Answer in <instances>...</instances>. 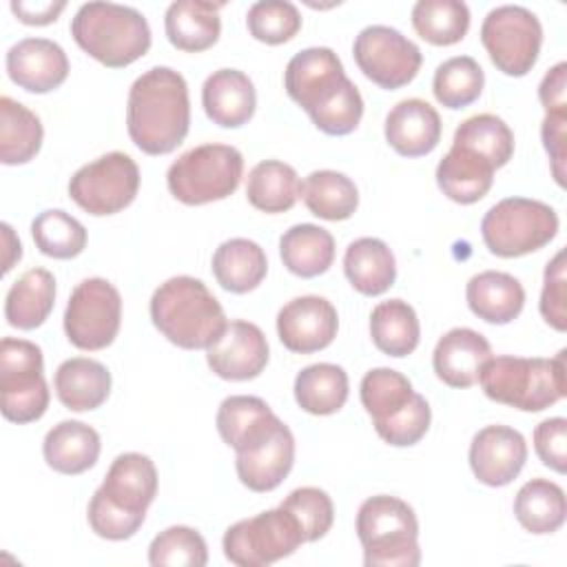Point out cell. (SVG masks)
Instances as JSON below:
<instances>
[{
	"label": "cell",
	"mask_w": 567,
	"mask_h": 567,
	"mask_svg": "<svg viewBox=\"0 0 567 567\" xmlns=\"http://www.w3.org/2000/svg\"><path fill=\"white\" fill-rule=\"evenodd\" d=\"M284 86L326 135H348L363 117V97L330 47H308L295 53L284 71Z\"/></svg>",
	"instance_id": "obj_1"
},
{
	"label": "cell",
	"mask_w": 567,
	"mask_h": 567,
	"mask_svg": "<svg viewBox=\"0 0 567 567\" xmlns=\"http://www.w3.org/2000/svg\"><path fill=\"white\" fill-rule=\"evenodd\" d=\"M188 84L179 71L153 66L135 78L126 100V128L142 153H173L188 135Z\"/></svg>",
	"instance_id": "obj_2"
},
{
	"label": "cell",
	"mask_w": 567,
	"mask_h": 567,
	"mask_svg": "<svg viewBox=\"0 0 567 567\" xmlns=\"http://www.w3.org/2000/svg\"><path fill=\"white\" fill-rule=\"evenodd\" d=\"M153 326L182 350L210 348L226 328L217 297L202 279L177 275L159 284L151 297Z\"/></svg>",
	"instance_id": "obj_3"
},
{
	"label": "cell",
	"mask_w": 567,
	"mask_h": 567,
	"mask_svg": "<svg viewBox=\"0 0 567 567\" xmlns=\"http://www.w3.org/2000/svg\"><path fill=\"white\" fill-rule=\"evenodd\" d=\"M565 350L543 357H489L481 368L478 383L487 399L523 410L540 412L567 396Z\"/></svg>",
	"instance_id": "obj_4"
},
{
	"label": "cell",
	"mask_w": 567,
	"mask_h": 567,
	"mask_svg": "<svg viewBox=\"0 0 567 567\" xmlns=\"http://www.w3.org/2000/svg\"><path fill=\"white\" fill-rule=\"evenodd\" d=\"M75 44L109 69H124L151 49L148 20L117 2H84L73 20Z\"/></svg>",
	"instance_id": "obj_5"
},
{
	"label": "cell",
	"mask_w": 567,
	"mask_h": 567,
	"mask_svg": "<svg viewBox=\"0 0 567 567\" xmlns=\"http://www.w3.org/2000/svg\"><path fill=\"white\" fill-rule=\"evenodd\" d=\"M357 536L365 567H416L421 563L416 514L396 496L365 498L357 512Z\"/></svg>",
	"instance_id": "obj_6"
},
{
	"label": "cell",
	"mask_w": 567,
	"mask_h": 567,
	"mask_svg": "<svg viewBox=\"0 0 567 567\" xmlns=\"http://www.w3.org/2000/svg\"><path fill=\"white\" fill-rule=\"evenodd\" d=\"M244 175V155L230 144H202L182 153L166 173L171 195L186 206L230 197Z\"/></svg>",
	"instance_id": "obj_7"
},
{
	"label": "cell",
	"mask_w": 567,
	"mask_h": 567,
	"mask_svg": "<svg viewBox=\"0 0 567 567\" xmlns=\"http://www.w3.org/2000/svg\"><path fill=\"white\" fill-rule=\"evenodd\" d=\"M556 210L529 197H505L481 219V235L487 250L496 257H523L547 246L558 233Z\"/></svg>",
	"instance_id": "obj_8"
},
{
	"label": "cell",
	"mask_w": 567,
	"mask_h": 567,
	"mask_svg": "<svg viewBox=\"0 0 567 567\" xmlns=\"http://www.w3.org/2000/svg\"><path fill=\"white\" fill-rule=\"evenodd\" d=\"M42 348L27 339L4 337L0 341V396L2 416L11 423L38 421L49 408Z\"/></svg>",
	"instance_id": "obj_9"
},
{
	"label": "cell",
	"mask_w": 567,
	"mask_h": 567,
	"mask_svg": "<svg viewBox=\"0 0 567 567\" xmlns=\"http://www.w3.org/2000/svg\"><path fill=\"white\" fill-rule=\"evenodd\" d=\"M481 42L501 73L523 78L538 60L543 27L538 16L527 7L501 4L485 16L481 24Z\"/></svg>",
	"instance_id": "obj_10"
},
{
	"label": "cell",
	"mask_w": 567,
	"mask_h": 567,
	"mask_svg": "<svg viewBox=\"0 0 567 567\" xmlns=\"http://www.w3.org/2000/svg\"><path fill=\"white\" fill-rule=\"evenodd\" d=\"M303 543L297 520L284 509H266L237 520L224 534V556L237 567H268Z\"/></svg>",
	"instance_id": "obj_11"
},
{
	"label": "cell",
	"mask_w": 567,
	"mask_h": 567,
	"mask_svg": "<svg viewBox=\"0 0 567 567\" xmlns=\"http://www.w3.org/2000/svg\"><path fill=\"white\" fill-rule=\"evenodd\" d=\"M140 190V168L122 151H111L84 166L69 179V197L89 215L106 217L133 204Z\"/></svg>",
	"instance_id": "obj_12"
},
{
	"label": "cell",
	"mask_w": 567,
	"mask_h": 567,
	"mask_svg": "<svg viewBox=\"0 0 567 567\" xmlns=\"http://www.w3.org/2000/svg\"><path fill=\"white\" fill-rule=\"evenodd\" d=\"M120 323L122 297L111 281L89 277L73 288L64 310V332L75 348L104 350L115 341Z\"/></svg>",
	"instance_id": "obj_13"
},
{
	"label": "cell",
	"mask_w": 567,
	"mask_h": 567,
	"mask_svg": "<svg viewBox=\"0 0 567 567\" xmlns=\"http://www.w3.org/2000/svg\"><path fill=\"white\" fill-rule=\"evenodd\" d=\"M359 71L385 91L410 84L423 62L421 49L399 29L388 24H370L359 31L352 44Z\"/></svg>",
	"instance_id": "obj_14"
},
{
	"label": "cell",
	"mask_w": 567,
	"mask_h": 567,
	"mask_svg": "<svg viewBox=\"0 0 567 567\" xmlns=\"http://www.w3.org/2000/svg\"><path fill=\"white\" fill-rule=\"evenodd\" d=\"M337 330V308L319 295L295 297L277 312L279 341L297 354H312L328 348L334 341Z\"/></svg>",
	"instance_id": "obj_15"
},
{
	"label": "cell",
	"mask_w": 567,
	"mask_h": 567,
	"mask_svg": "<svg viewBox=\"0 0 567 567\" xmlns=\"http://www.w3.org/2000/svg\"><path fill=\"white\" fill-rule=\"evenodd\" d=\"M270 359L266 334L259 326L233 319L219 339L206 348L208 368L226 381H250L264 372Z\"/></svg>",
	"instance_id": "obj_16"
},
{
	"label": "cell",
	"mask_w": 567,
	"mask_h": 567,
	"mask_svg": "<svg viewBox=\"0 0 567 567\" xmlns=\"http://www.w3.org/2000/svg\"><path fill=\"white\" fill-rule=\"evenodd\" d=\"M527 461L525 436L509 425H487L470 443V467L487 487L509 485Z\"/></svg>",
	"instance_id": "obj_17"
},
{
	"label": "cell",
	"mask_w": 567,
	"mask_h": 567,
	"mask_svg": "<svg viewBox=\"0 0 567 567\" xmlns=\"http://www.w3.org/2000/svg\"><path fill=\"white\" fill-rule=\"evenodd\" d=\"M95 494L131 516L146 518V509L157 496L155 463L140 452H124L115 456Z\"/></svg>",
	"instance_id": "obj_18"
},
{
	"label": "cell",
	"mask_w": 567,
	"mask_h": 567,
	"mask_svg": "<svg viewBox=\"0 0 567 567\" xmlns=\"http://www.w3.org/2000/svg\"><path fill=\"white\" fill-rule=\"evenodd\" d=\"M7 75L29 93H49L69 75L64 49L49 38H24L7 51Z\"/></svg>",
	"instance_id": "obj_19"
},
{
	"label": "cell",
	"mask_w": 567,
	"mask_h": 567,
	"mask_svg": "<svg viewBox=\"0 0 567 567\" xmlns=\"http://www.w3.org/2000/svg\"><path fill=\"white\" fill-rule=\"evenodd\" d=\"M284 421L270 410V405L250 394H233L219 403L215 425L226 445L237 454L248 452L268 441Z\"/></svg>",
	"instance_id": "obj_20"
},
{
	"label": "cell",
	"mask_w": 567,
	"mask_h": 567,
	"mask_svg": "<svg viewBox=\"0 0 567 567\" xmlns=\"http://www.w3.org/2000/svg\"><path fill=\"white\" fill-rule=\"evenodd\" d=\"M441 115L439 111L421 100L408 97L396 102L385 115V142L403 157H423L441 142Z\"/></svg>",
	"instance_id": "obj_21"
},
{
	"label": "cell",
	"mask_w": 567,
	"mask_h": 567,
	"mask_svg": "<svg viewBox=\"0 0 567 567\" xmlns=\"http://www.w3.org/2000/svg\"><path fill=\"white\" fill-rule=\"evenodd\" d=\"M202 106L213 124L221 128H239L255 115V84L239 69L213 71L202 86Z\"/></svg>",
	"instance_id": "obj_22"
},
{
	"label": "cell",
	"mask_w": 567,
	"mask_h": 567,
	"mask_svg": "<svg viewBox=\"0 0 567 567\" xmlns=\"http://www.w3.org/2000/svg\"><path fill=\"white\" fill-rule=\"evenodd\" d=\"M492 357L489 341L472 328L447 330L434 352L432 368L436 377L450 388H470L478 381L481 368Z\"/></svg>",
	"instance_id": "obj_23"
},
{
	"label": "cell",
	"mask_w": 567,
	"mask_h": 567,
	"mask_svg": "<svg viewBox=\"0 0 567 567\" xmlns=\"http://www.w3.org/2000/svg\"><path fill=\"white\" fill-rule=\"evenodd\" d=\"M295 465V436L286 423L261 445L239 452L235 470L250 492H272L284 483Z\"/></svg>",
	"instance_id": "obj_24"
},
{
	"label": "cell",
	"mask_w": 567,
	"mask_h": 567,
	"mask_svg": "<svg viewBox=\"0 0 567 567\" xmlns=\"http://www.w3.org/2000/svg\"><path fill=\"white\" fill-rule=\"evenodd\" d=\"M494 171V164L476 151L452 144L436 166V184L447 199L474 204L489 193Z\"/></svg>",
	"instance_id": "obj_25"
},
{
	"label": "cell",
	"mask_w": 567,
	"mask_h": 567,
	"mask_svg": "<svg viewBox=\"0 0 567 567\" xmlns=\"http://www.w3.org/2000/svg\"><path fill=\"white\" fill-rule=\"evenodd\" d=\"M465 299L478 319L494 326H505L523 312L525 288L509 272L483 270L467 281Z\"/></svg>",
	"instance_id": "obj_26"
},
{
	"label": "cell",
	"mask_w": 567,
	"mask_h": 567,
	"mask_svg": "<svg viewBox=\"0 0 567 567\" xmlns=\"http://www.w3.org/2000/svg\"><path fill=\"white\" fill-rule=\"evenodd\" d=\"M224 2L177 0L171 2L164 16V31L168 42L186 53L210 49L221 33L219 9Z\"/></svg>",
	"instance_id": "obj_27"
},
{
	"label": "cell",
	"mask_w": 567,
	"mask_h": 567,
	"mask_svg": "<svg viewBox=\"0 0 567 567\" xmlns=\"http://www.w3.org/2000/svg\"><path fill=\"white\" fill-rule=\"evenodd\" d=\"M53 390L66 410L89 412L109 399L111 372L95 359L73 357L58 365L53 374Z\"/></svg>",
	"instance_id": "obj_28"
},
{
	"label": "cell",
	"mask_w": 567,
	"mask_h": 567,
	"mask_svg": "<svg viewBox=\"0 0 567 567\" xmlns=\"http://www.w3.org/2000/svg\"><path fill=\"white\" fill-rule=\"evenodd\" d=\"M100 450L102 441L97 430L82 421H60L42 441L47 465L66 476L91 470L97 463Z\"/></svg>",
	"instance_id": "obj_29"
},
{
	"label": "cell",
	"mask_w": 567,
	"mask_h": 567,
	"mask_svg": "<svg viewBox=\"0 0 567 567\" xmlns=\"http://www.w3.org/2000/svg\"><path fill=\"white\" fill-rule=\"evenodd\" d=\"M343 272L357 292L379 297L394 286L396 259L383 239L359 237L346 248Z\"/></svg>",
	"instance_id": "obj_30"
},
{
	"label": "cell",
	"mask_w": 567,
	"mask_h": 567,
	"mask_svg": "<svg viewBox=\"0 0 567 567\" xmlns=\"http://www.w3.org/2000/svg\"><path fill=\"white\" fill-rule=\"evenodd\" d=\"M210 268L224 290L246 295L266 279L268 259L257 241L233 237L217 246Z\"/></svg>",
	"instance_id": "obj_31"
},
{
	"label": "cell",
	"mask_w": 567,
	"mask_h": 567,
	"mask_svg": "<svg viewBox=\"0 0 567 567\" xmlns=\"http://www.w3.org/2000/svg\"><path fill=\"white\" fill-rule=\"evenodd\" d=\"M55 303V277L47 268L22 272L4 297V319L11 328H40Z\"/></svg>",
	"instance_id": "obj_32"
},
{
	"label": "cell",
	"mask_w": 567,
	"mask_h": 567,
	"mask_svg": "<svg viewBox=\"0 0 567 567\" xmlns=\"http://www.w3.org/2000/svg\"><path fill=\"white\" fill-rule=\"evenodd\" d=\"M279 257L292 275L319 277L334 261V237L317 224H295L279 237Z\"/></svg>",
	"instance_id": "obj_33"
},
{
	"label": "cell",
	"mask_w": 567,
	"mask_h": 567,
	"mask_svg": "<svg viewBox=\"0 0 567 567\" xmlns=\"http://www.w3.org/2000/svg\"><path fill=\"white\" fill-rule=\"evenodd\" d=\"M348 372L337 363H312L295 377V401L315 416L339 412L348 401Z\"/></svg>",
	"instance_id": "obj_34"
},
{
	"label": "cell",
	"mask_w": 567,
	"mask_h": 567,
	"mask_svg": "<svg viewBox=\"0 0 567 567\" xmlns=\"http://www.w3.org/2000/svg\"><path fill=\"white\" fill-rule=\"evenodd\" d=\"M514 516L532 534H554L567 516L565 492L549 478L527 481L514 496Z\"/></svg>",
	"instance_id": "obj_35"
},
{
	"label": "cell",
	"mask_w": 567,
	"mask_h": 567,
	"mask_svg": "<svg viewBox=\"0 0 567 567\" xmlns=\"http://www.w3.org/2000/svg\"><path fill=\"white\" fill-rule=\"evenodd\" d=\"M301 197L297 171L281 159H264L252 166L246 182V199L261 213H286Z\"/></svg>",
	"instance_id": "obj_36"
},
{
	"label": "cell",
	"mask_w": 567,
	"mask_h": 567,
	"mask_svg": "<svg viewBox=\"0 0 567 567\" xmlns=\"http://www.w3.org/2000/svg\"><path fill=\"white\" fill-rule=\"evenodd\" d=\"M40 117L9 95L0 97V162L18 166L31 162L42 146Z\"/></svg>",
	"instance_id": "obj_37"
},
{
	"label": "cell",
	"mask_w": 567,
	"mask_h": 567,
	"mask_svg": "<svg viewBox=\"0 0 567 567\" xmlns=\"http://www.w3.org/2000/svg\"><path fill=\"white\" fill-rule=\"evenodd\" d=\"M372 343L388 357H408L416 350L421 326L414 308L403 299H388L370 312Z\"/></svg>",
	"instance_id": "obj_38"
},
{
	"label": "cell",
	"mask_w": 567,
	"mask_h": 567,
	"mask_svg": "<svg viewBox=\"0 0 567 567\" xmlns=\"http://www.w3.org/2000/svg\"><path fill=\"white\" fill-rule=\"evenodd\" d=\"M301 199L306 208L326 221L350 219L359 206L357 184L339 171H312L301 182Z\"/></svg>",
	"instance_id": "obj_39"
},
{
	"label": "cell",
	"mask_w": 567,
	"mask_h": 567,
	"mask_svg": "<svg viewBox=\"0 0 567 567\" xmlns=\"http://www.w3.org/2000/svg\"><path fill=\"white\" fill-rule=\"evenodd\" d=\"M412 27L425 42L452 47L470 29V9L461 0H419L412 7Z\"/></svg>",
	"instance_id": "obj_40"
},
{
	"label": "cell",
	"mask_w": 567,
	"mask_h": 567,
	"mask_svg": "<svg viewBox=\"0 0 567 567\" xmlns=\"http://www.w3.org/2000/svg\"><path fill=\"white\" fill-rule=\"evenodd\" d=\"M485 86V73L472 55H454L434 71L432 93L445 109H465L478 100Z\"/></svg>",
	"instance_id": "obj_41"
},
{
	"label": "cell",
	"mask_w": 567,
	"mask_h": 567,
	"mask_svg": "<svg viewBox=\"0 0 567 567\" xmlns=\"http://www.w3.org/2000/svg\"><path fill=\"white\" fill-rule=\"evenodd\" d=\"M452 144L476 151L489 159L494 168L505 166L514 155V133L505 120L494 113H478L463 120L454 131Z\"/></svg>",
	"instance_id": "obj_42"
},
{
	"label": "cell",
	"mask_w": 567,
	"mask_h": 567,
	"mask_svg": "<svg viewBox=\"0 0 567 567\" xmlns=\"http://www.w3.org/2000/svg\"><path fill=\"white\" fill-rule=\"evenodd\" d=\"M35 248L53 259H73L86 248V228L66 210L49 208L31 221Z\"/></svg>",
	"instance_id": "obj_43"
},
{
	"label": "cell",
	"mask_w": 567,
	"mask_h": 567,
	"mask_svg": "<svg viewBox=\"0 0 567 567\" xmlns=\"http://www.w3.org/2000/svg\"><path fill=\"white\" fill-rule=\"evenodd\" d=\"M359 396L361 405L377 425L405 408L414 396V388L405 374L392 368H372L361 379Z\"/></svg>",
	"instance_id": "obj_44"
},
{
	"label": "cell",
	"mask_w": 567,
	"mask_h": 567,
	"mask_svg": "<svg viewBox=\"0 0 567 567\" xmlns=\"http://www.w3.org/2000/svg\"><path fill=\"white\" fill-rule=\"evenodd\" d=\"M148 563L153 567H204L208 563V547L197 529L173 525L151 540Z\"/></svg>",
	"instance_id": "obj_45"
},
{
	"label": "cell",
	"mask_w": 567,
	"mask_h": 567,
	"mask_svg": "<svg viewBox=\"0 0 567 567\" xmlns=\"http://www.w3.org/2000/svg\"><path fill=\"white\" fill-rule=\"evenodd\" d=\"M248 33L264 44H284L301 29V13L288 0H259L246 13Z\"/></svg>",
	"instance_id": "obj_46"
},
{
	"label": "cell",
	"mask_w": 567,
	"mask_h": 567,
	"mask_svg": "<svg viewBox=\"0 0 567 567\" xmlns=\"http://www.w3.org/2000/svg\"><path fill=\"white\" fill-rule=\"evenodd\" d=\"M284 507L299 525L303 543H312L323 538L334 520V505L328 492L319 487H297L292 489L281 503Z\"/></svg>",
	"instance_id": "obj_47"
},
{
	"label": "cell",
	"mask_w": 567,
	"mask_h": 567,
	"mask_svg": "<svg viewBox=\"0 0 567 567\" xmlns=\"http://www.w3.org/2000/svg\"><path fill=\"white\" fill-rule=\"evenodd\" d=\"M430 421H432L430 403L425 401L423 394L414 392V396L405 408H401L390 419L377 423L374 430L385 443L394 447H410L425 436V432L430 430Z\"/></svg>",
	"instance_id": "obj_48"
},
{
	"label": "cell",
	"mask_w": 567,
	"mask_h": 567,
	"mask_svg": "<svg viewBox=\"0 0 567 567\" xmlns=\"http://www.w3.org/2000/svg\"><path fill=\"white\" fill-rule=\"evenodd\" d=\"M540 315L558 332L567 330V272L565 250H558L545 266L543 290H540Z\"/></svg>",
	"instance_id": "obj_49"
},
{
	"label": "cell",
	"mask_w": 567,
	"mask_h": 567,
	"mask_svg": "<svg viewBox=\"0 0 567 567\" xmlns=\"http://www.w3.org/2000/svg\"><path fill=\"white\" fill-rule=\"evenodd\" d=\"M86 518L91 529L106 540H126L131 538L144 523V518L140 516H131L117 507H113L111 503H106L100 494H93L89 501V509H86Z\"/></svg>",
	"instance_id": "obj_50"
},
{
	"label": "cell",
	"mask_w": 567,
	"mask_h": 567,
	"mask_svg": "<svg viewBox=\"0 0 567 567\" xmlns=\"http://www.w3.org/2000/svg\"><path fill=\"white\" fill-rule=\"evenodd\" d=\"M534 450L543 465L565 474L567 472V419L551 416L534 427Z\"/></svg>",
	"instance_id": "obj_51"
},
{
	"label": "cell",
	"mask_w": 567,
	"mask_h": 567,
	"mask_svg": "<svg viewBox=\"0 0 567 567\" xmlns=\"http://www.w3.org/2000/svg\"><path fill=\"white\" fill-rule=\"evenodd\" d=\"M543 146L551 159V173L558 186H565V157H567V111H551L545 113L543 126H540Z\"/></svg>",
	"instance_id": "obj_52"
},
{
	"label": "cell",
	"mask_w": 567,
	"mask_h": 567,
	"mask_svg": "<svg viewBox=\"0 0 567 567\" xmlns=\"http://www.w3.org/2000/svg\"><path fill=\"white\" fill-rule=\"evenodd\" d=\"M538 100L545 113L567 111V62H558L543 75L538 84Z\"/></svg>",
	"instance_id": "obj_53"
},
{
	"label": "cell",
	"mask_w": 567,
	"mask_h": 567,
	"mask_svg": "<svg viewBox=\"0 0 567 567\" xmlns=\"http://www.w3.org/2000/svg\"><path fill=\"white\" fill-rule=\"evenodd\" d=\"M66 2L58 0V2H24V0H13L11 2V11L16 13V18L24 24L31 27H44L58 20V16L64 11Z\"/></svg>",
	"instance_id": "obj_54"
},
{
	"label": "cell",
	"mask_w": 567,
	"mask_h": 567,
	"mask_svg": "<svg viewBox=\"0 0 567 567\" xmlns=\"http://www.w3.org/2000/svg\"><path fill=\"white\" fill-rule=\"evenodd\" d=\"M2 241H4V261H2V275H7L16 261H20L22 257V244L20 239L13 235V228L9 224H2Z\"/></svg>",
	"instance_id": "obj_55"
}]
</instances>
